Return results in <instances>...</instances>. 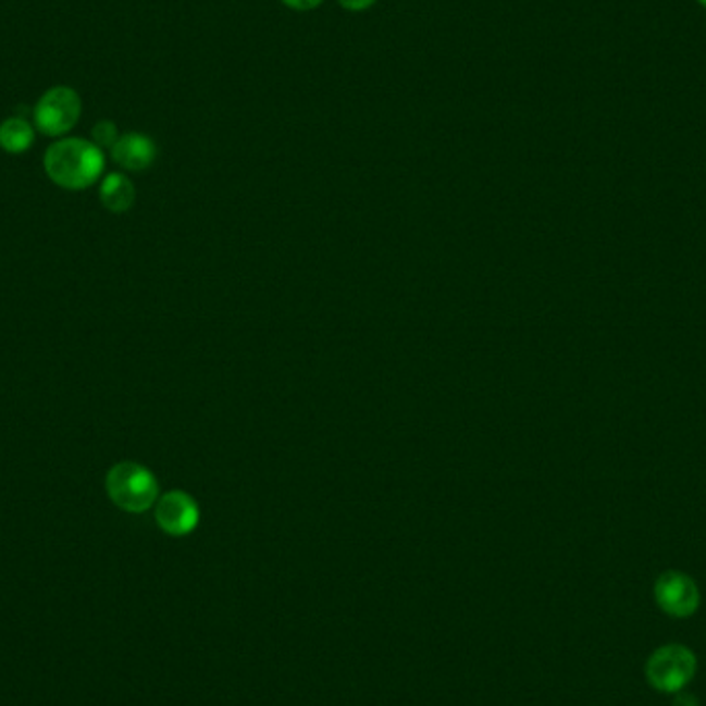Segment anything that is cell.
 Masks as SVG:
<instances>
[{
  "mask_svg": "<svg viewBox=\"0 0 706 706\" xmlns=\"http://www.w3.org/2000/svg\"><path fill=\"white\" fill-rule=\"evenodd\" d=\"M655 602L671 618H688L701 606L696 583L684 572H666L655 583Z\"/></svg>",
  "mask_w": 706,
  "mask_h": 706,
  "instance_id": "obj_6",
  "label": "cell"
},
{
  "mask_svg": "<svg viewBox=\"0 0 706 706\" xmlns=\"http://www.w3.org/2000/svg\"><path fill=\"white\" fill-rule=\"evenodd\" d=\"M158 158V147L147 135L128 133L122 135L112 147V160L128 172H143Z\"/></svg>",
  "mask_w": 706,
  "mask_h": 706,
  "instance_id": "obj_7",
  "label": "cell"
},
{
  "mask_svg": "<svg viewBox=\"0 0 706 706\" xmlns=\"http://www.w3.org/2000/svg\"><path fill=\"white\" fill-rule=\"evenodd\" d=\"M32 143H34V128L25 119L13 116L0 124V147L7 153H13V156L23 153L32 147Z\"/></svg>",
  "mask_w": 706,
  "mask_h": 706,
  "instance_id": "obj_9",
  "label": "cell"
},
{
  "mask_svg": "<svg viewBox=\"0 0 706 706\" xmlns=\"http://www.w3.org/2000/svg\"><path fill=\"white\" fill-rule=\"evenodd\" d=\"M282 2L294 11H312L319 4H323V0H282Z\"/></svg>",
  "mask_w": 706,
  "mask_h": 706,
  "instance_id": "obj_11",
  "label": "cell"
},
{
  "mask_svg": "<svg viewBox=\"0 0 706 706\" xmlns=\"http://www.w3.org/2000/svg\"><path fill=\"white\" fill-rule=\"evenodd\" d=\"M673 706H698V701L694 696L686 694V692H678Z\"/></svg>",
  "mask_w": 706,
  "mask_h": 706,
  "instance_id": "obj_13",
  "label": "cell"
},
{
  "mask_svg": "<svg viewBox=\"0 0 706 706\" xmlns=\"http://www.w3.org/2000/svg\"><path fill=\"white\" fill-rule=\"evenodd\" d=\"M645 671L648 684L655 690L678 694L696 673V655L688 646H661L648 657Z\"/></svg>",
  "mask_w": 706,
  "mask_h": 706,
  "instance_id": "obj_3",
  "label": "cell"
},
{
  "mask_svg": "<svg viewBox=\"0 0 706 706\" xmlns=\"http://www.w3.org/2000/svg\"><path fill=\"white\" fill-rule=\"evenodd\" d=\"M156 521L163 533L172 537H184L199 527L201 510L190 494L182 490H172L163 494L162 498H158Z\"/></svg>",
  "mask_w": 706,
  "mask_h": 706,
  "instance_id": "obj_5",
  "label": "cell"
},
{
  "mask_svg": "<svg viewBox=\"0 0 706 706\" xmlns=\"http://www.w3.org/2000/svg\"><path fill=\"white\" fill-rule=\"evenodd\" d=\"M374 2H376V0H339V4H342L344 9H347V11H354V13L370 9Z\"/></svg>",
  "mask_w": 706,
  "mask_h": 706,
  "instance_id": "obj_12",
  "label": "cell"
},
{
  "mask_svg": "<svg viewBox=\"0 0 706 706\" xmlns=\"http://www.w3.org/2000/svg\"><path fill=\"white\" fill-rule=\"evenodd\" d=\"M106 492L124 512L139 515L149 510L160 498L158 478L139 463L114 465L106 475Z\"/></svg>",
  "mask_w": 706,
  "mask_h": 706,
  "instance_id": "obj_2",
  "label": "cell"
},
{
  "mask_svg": "<svg viewBox=\"0 0 706 706\" xmlns=\"http://www.w3.org/2000/svg\"><path fill=\"white\" fill-rule=\"evenodd\" d=\"M698 2H701V4H703V7H705L706 9V0H698Z\"/></svg>",
  "mask_w": 706,
  "mask_h": 706,
  "instance_id": "obj_14",
  "label": "cell"
},
{
  "mask_svg": "<svg viewBox=\"0 0 706 706\" xmlns=\"http://www.w3.org/2000/svg\"><path fill=\"white\" fill-rule=\"evenodd\" d=\"M103 207L112 213H124L135 205V186L124 174H108L100 186Z\"/></svg>",
  "mask_w": 706,
  "mask_h": 706,
  "instance_id": "obj_8",
  "label": "cell"
},
{
  "mask_svg": "<svg viewBox=\"0 0 706 706\" xmlns=\"http://www.w3.org/2000/svg\"><path fill=\"white\" fill-rule=\"evenodd\" d=\"M91 137H94V143L100 147V149H103V147H114L116 145V141L121 139L119 137V128H116V124L114 122L110 121H101L94 126V131H91Z\"/></svg>",
  "mask_w": 706,
  "mask_h": 706,
  "instance_id": "obj_10",
  "label": "cell"
},
{
  "mask_svg": "<svg viewBox=\"0 0 706 706\" xmlns=\"http://www.w3.org/2000/svg\"><path fill=\"white\" fill-rule=\"evenodd\" d=\"M106 168L103 151L96 143L85 139H62L44 153V170L48 178L66 190H85L100 181Z\"/></svg>",
  "mask_w": 706,
  "mask_h": 706,
  "instance_id": "obj_1",
  "label": "cell"
},
{
  "mask_svg": "<svg viewBox=\"0 0 706 706\" xmlns=\"http://www.w3.org/2000/svg\"><path fill=\"white\" fill-rule=\"evenodd\" d=\"M82 119V98L71 87L48 89L34 110L38 131L48 137L66 135Z\"/></svg>",
  "mask_w": 706,
  "mask_h": 706,
  "instance_id": "obj_4",
  "label": "cell"
}]
</instances>
